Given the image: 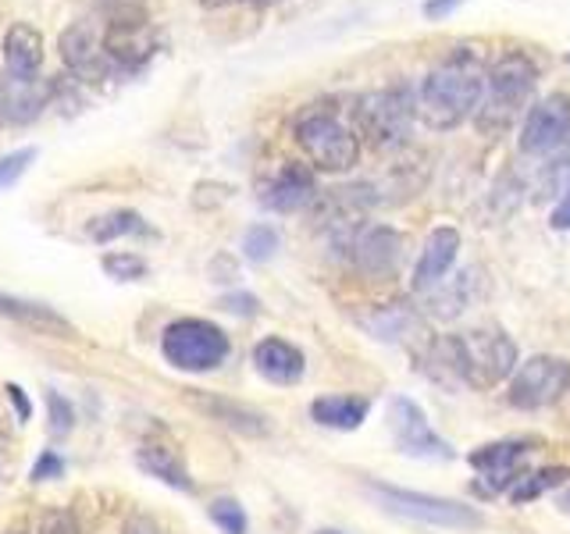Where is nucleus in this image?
I'll return each instance as SVG.
<instances>
[{"label": "nucleus", "instance_id": "1", "mask_svg": "<svg viewBox=\"0 0 570 534\" xmlns=\"http://www.w3.org/2000/svg\"><path fill=\"white\" fill-rule=\"evenodd\" d=\"M481 89H485V61L471 47H460L421 79L417 118L428 129L450 132L468 118H474Z\"/></svg>", "mask_w": 570, "mask_h": 534}, {"label": "nucleus", "instance_id": "2", "mask_svg": "<svg viewBox=\"0 0 570 534\" xmlns=\"http://www.w3.org/2000/svg\"><path fill=\"white\" fill-rule=\"evenodd\" d=\"M435 364L460 378L471 388H492L513 374L517 364V346L513 338L495 332V328H478V332H460L445 335L432 346Z\"/></svg>", "mask_w": 570, "mask_h": 534}, {"label": "nucleus", "instance_id": "3", "mask_svg": "<svg viewBox=\"0 0 570 534\" xmlns=\"http://www.w3.org/2000/svg\"><path fill=\"white\" fill-rule=\"evenodd\" d=\"M539 86V65L528 53L507 50L485 68V89H481L474 125L481 136H503L513 118L524 111Z\"/></svg>", "mask_w": 570, "mask_h": 534}, {"label": "nucleus", "instance_id": "4", "mask_svg": "<svg viewBox=\"0 0 570 534\" xmlns=\"http://www.w3.org/2000/svg\"><path fill=\"white\" fill-rule=\"evenodd\" d=\"M296 142L307 154V160L317 171H350L361 160V136L350 125H343L328 107H311L296 118Z\"/></svg>", "mask_w": 570, "mask_h": 534}, {"label": "nucleus", "instance_id": "5", "mask_svg": "<svg viewBox=\"0 0 570 534\" xmlns=\"http://www.w3.org/2000/svg\"><path fill=\"white\" fill-rule=\"evenodd\" d=\"M228 335L204 317H178L160 335V353L175 370L207 374L228 360Z\"/></svg>", "mask_w": 570, "mask_h": 534}, {"label": "nucleus", "instance_id": "6", "mask_svg": "<svg viewBox=\"0 0 570 534\" xmlns=\"http://www.w3.org/2000/svg\"><path fill=\"white\" fill-rule=\"evenodd\" d=\"M356 129H361L374 147H400L410 136V125L417 118V97L410 86H385L356 100Z\"/></svg>", "mask_w": 570, "mask_h": 534}, {"label": "nucleus", "instance_id": "7", "mask_svg": "<svg viewBox=\"0 0 570 534\" xmlns=\"http://www.w3.org/2000/svg\"><path fill=\"white\" fill-rule=\"evenodd\" d=\"M371 495L379 498L382 510L406 516V521L417 524H432V527H450V531H471L481 527V513L453 503V498H439V495H424V492H406V488H392V485H371Z\"/></svg>", "mask_w": 570, "mask_h": 534}, {"label": "nucleus", "instance_id": "8", "mask_svg": "<svg viewBox=\"0 0 570 534\" xmlns=\"http://www.w3.org/2000/svg\"><path fill=\"white\" fill-rule=\"evenodd\" d=\"M570 392V364L560 356H531L513 370L507 403L517 409H542L560 403Z\"/></svg>", "mask_w": 570, "mask_h": 534}, {"label": "nucleus", "instance_id": "9", "mask_svg": "<svg viewBox=\"0 0 570 534\" xmlns=\"http://www.w3.org/2000/svg\"><path fill=\"white\" fill-rule=\"evenodd\" d=\"M570 139V97L546 93L531 107L521 125V154L528 157H552L567 147Z\"/></svg>", "mask_w": 570, "mask_h": 534}, {"label": "nucleus", "instance_id": "10", "mask_svg": "<svg viewBox=\"0 0 570 534\" xmlns=\"http://www.w3.org/2000/svg\"><path fill=\"white\" fill-rule=\"evenodd\" d=\"M389 427H392V435H396L400 453L417 456V459H453L450 442L435 435V427L428 424L424 409L414 399L396 396L389 403Z\"/></svg>", "mask_w": 570, "mask_h": 534}, {"label": "nucleus", "instance_id": "11", "mask_svg": "<svg viewBox=\"0 0 570 534\" xmlns=\"http://www.w3.org/2000/svg\"><path fill=\"white\" fill-rule=\"evenodd\" d=\"M58 50H61V61L76 71L79 79H89V82H97L104 79L107 71H111V61H107V53H104V40H100V32L89 26V22H76V26H68L61 32V40H58Z\"/></svg>", "mask_w": 570, "mask_h": 534}, {"label": "nucleus", "instance_id": "12", "mask_svg": "<svg viewBox=\"0 0 570 534\" xmlns=\"http://www.w3.org/2000/svg\"><path fill=\"white\" fill-rule=\"evenodd\" d=\"M50 100V86L40 76H11L0 71V125H29L40 118V111Z\"/></svg>", "mask_w": 570, "mask_h": 534}, {"label": "nucleus", "instance_id": "13", "mask_svg": "<svg viewBox=\"0 0 570 534\" xmlns=\"http://www.w3.org/2000/svg\"><path fill=\"white\" fill-rule=\"evenodd\" d=\"M100 40H104V53H107V61H111V68H121V71L142 68L157 50V32L150 29V22L104 26Z\"/></svg>", "mask_w": 570, "mask_h": 534}, {"label": "nucleus", "instance_id": "14", "mask_svg": "<svg viewBox=\"0 0 570 534\" xmlns=\"http://www.w3.org/2000/svg\"><path fill=\"white\" fill-rule=\"evenodd\" d=\"M314 196H317L314 171L303 165H285L278 168V175H272L261 186V207L275 214H296L307 204H314Z\"/></svg>", "mask_w": 570, "mask_h": 534}, {"label": "nucleus", "instance_id": "15", "mask_svg": "<svg viewBox=\"0 0 570 534\" xmlns=\"http://www.w3.org/2000/svg\"><path fill=\"white\" fill-rule=\"evenodd\" d=\"M456 254H460V231L453 225L432 228V236H428L421 257H417V267H414V289L417 293L439 289L445 275H450V267L456 264Z\"/></svg>", "mask_w": 570, "mask_h": 534}, {"label": "nucleus", "instance_id": "16", "mask_svg": "<svg viewBox=\"0 0 570 534\" xmlns=\"http://www.w3.org/2000/svg\"><path fill=\"white\" fill-rule=\"evenodd\" d=\"M353 257H356V267H361L364 275L385 278V275L396 271L400 260H403V236L389 225H374V228L356 236Z\"/></svg>", "mask_w": 570, "mask_h": 534}, {"label": "nucleus", "instance_id": "17", "mask_svg": "<svg viewBox=\"0 0 570 534\" xmlns=\"http://www.w3.org/2000/svg\"><path fill=\"white\" fill-rule=\"evenodd\" d=\"M254 367L272 385H296L303 378V370H307V360H303V353L293 343L272 335L254 346Z\"/></svg>", "mask_w": 570, "mask_h": 534}, {"label": "nucleus", "instance_id": "18", "mask_svg": "<svg viewBox=\"0 0 570 534\" xmlns=\"http://www.w3.org/2000/svg\"><path fill=\"white\" fill-rule=\"evenodd\" d=\"M531 453V442L524 438H510V442H492V445H478V449L468 456V463L474 471H481L489 477V488H481V492H499L503 488V481H510V474L517 477V463H521L524 456Z\"/></svg>", "mask_w": 570, "mask_h": 534}, {"label": "nucleus", "instance_id": "19", "mask_svg": "<svg viewBox=\"0 0 570 534\" xmlns=\"http://www.w3.org/2000/svg\"><path fill=\"white\" fill-rule=\"evenodd\" d=\"M43 36L36 26L29 22H14L8 32H4V68L11 71V76H40L43 68Z\"/></svg>", "mask_w": 570, "mask_h": 534}, {"label": "nucleus", "instance_id": "20", "mask_svg": "<svg viewBox=\"0 0 570 534\" xmlns=\"http://www.w3.org/2000/svg\"><path fill=\"white\" fill-rule=\"evenodd\" d=\"M367 414L371 403L364 396H321L311 403V417L321 427H332V432H353V427L364 424Z\"/></svg>", "mask_w": 570, "mask_h": 534}, {"label": "nucleus", "instance_id": "21", "mask_svg": "<svg viewBox=\"0 0 570 534\" xmlns=\"http://www.w3.org/2000/svg\"><path fill=\"white\" fill-rule=\"evenodd\" d=\"M139 467L147 471L150 477L165 481V485H171L175 492H193V477L189 471L183 467V459H178L168 445H142L139 449Z\"/></svg>", "mask_w": 570, "mask_h": 534}, {"label": "nucleus", "instance_id": "22", "mask_svg": "<svg viewBox=\"0 0 570 534\" xmlns=\"http://www.w3.org/2000/svg\"><path fill=\"white\" fill-rule=\"evenodd\" d=\"M364 325L379 338H389V343H400V338H410L414 332H421L417 314L410 310V307H403V303H392V307H385L374 317H367Z\"/></svg>", "mask_w": 570, "mask_h": 534}, {"label": "nucleus", "instance_id": "23", "mask_svg": "<svg viewBox=\"0 0 570 534\" xmlns=\"http://www.w3.org/2000/svg\"><path fill=\"white\" fill-rule=\"evenodd\" d=\"M0 314L14 317V320H29V325H40L47 332H68V320L61 314H53L50 307H40V303H26V299H14L0 293Z\"/></svg>", "mask_w": 570, "mask_h": 534}, {"label": "nucleus", "instance_id": "24", "mask_svg": "<svg viewBox=\"0 0 570 534\" xmlns=\"http://www.w3.org/2000/svg\"><path fill=\"white\" fill-rule=\"evenodd\" d=\"M567 467H542V471H534V474H521L510 485V498L513 503H531V498H539L552 488H560L563 481H567Z\"/></svg>", "mask_w": 570, "mask_h": 534}, {"label": "nucleus", "instance_id": "25", "mask_svg": "<svg viewBox=\"0 0 570 534\" xmlns=\"http://www.w3.org/2000/svg\"><path fill=\"white\" fill-rule=\"evenodd\" d=\"M142 218L136 210H111L104 214V218H94L89 221V239L94 243H115L121 236H132V231H142Z\"/></svg>", "mask_w": 570, "mask_h": 534}, {"label": "nucleus", "instance_id": "26", "mask_svg": "<svg viewBox=\"0 0 570 534\" xmlns=\"http://www.w3.org/2000/svg\"><path fill=\"white\" fill-rule=\"evenodd\" d=\"M200 403L210 409L218 421H228L232 427H239V432H249V435H261L264 432V417L254 414V409H246V406H236V403H228V399H210V396H200Z\"/></svg>", "mask_w": 570, "mask_h": 534}, {"label": "nucleus", "instance_id": "27", "mask_svg": "<svg viewBox=\"0 0 570 534\" xmlns=\"http://www.w3.org/2000/svg\"><path fill=\"white\" fill-rule=\"evenodd\" d=\"M278 243L282 239H278V231L272 225H249L246 236H243V254H246V260L264 264L267 257H275Z\"/></svg>", "mask_w": 570, "mask_h": 534}, {"label": "nucleus", "instance_id": "28", "mask_svg": "<svg viewBox=\"0 0 570 534\" xmlns=\"http://www.w3.org/2000/svg\"><path fill=\"white\" fill-rule=\"evenodd\" d=\"M104 26H129L147 22V0H97Z\"/></svg>", "mask_w": 570, "mask_h": 534}, {"label": "nucleus", "instance_id": "29", "mask_svg": "<svg viewBox=\"0 0 570 534\" xmlns=\"http://www.w3.org/2000/svg\"><path fill=\"white\" fill-rule=\"evenodd\" d=\"M100 267H104V271L111 275V278H118V281L147 278V271H150V264L142 260L139 254H104Z\"/></svg>", "mask_w": 570, "mask_h": 534}, {"label": "nucleus", "instance_id": "30", "mask_svg": "<svg viewBox=\"0 0 570 534\" xmlns=\"http://www.w3.org/2000/svg\"><path fill=\"white\" fill-rule=\"evenodd\" d=\"M47 421L53 435H68L76 427V406H71L58 388H47Z\"/></svg>", "mask_w": 570, "mask_h": 534}, {"label": "nucleus", "instance_id": "31", "mask_svg": "<svg viewBox=\"0 0 570 534\" xmlns=\"http://www.w3.org/2000/svg\"><path fill=\"white\" fill-rule=\"evenodd\" d=\"M210 521L225 534H246V513L236 498H214L210 503Z\"/></svg>", "mask_w": 570, "mask_h": 534}, {"label": "nucleus", "instance_id": "32", "mask_svg": "<svg viewBox=\"0 0 570 534\" xmlns=\"http://www.w3.org/2000/svg\"><path fill=\"white\" fill-rule=\"evenodd\" d=\"M32 160H36V150H32V147L14 150V154H8V157H0V189L14 186L18 178H22V175L29 171Z\"/></svg>", "mask_w": 570, "mask_h": 534}, {"label": "nucleus", "instance_id": "33", "mask_svg": "<svg viewBox=\"0 0 570 534\" xmlns=\"http://www.w3.org/2000/svg\"><path fill=\"white\" fill-rule=\"evenodd\" d=\"M29 477L32 481H58V477H65V459H61V453H53V449L40 453V459L32 463V474Z\"/></svg>", "mask_w": 570, "mask_h": 534}, {"label": "nucleus", "instance_id": "34", "mask_svg": "<svg viewBox=\"0 0 570 534\" xmlns=\"http://www.w3.org/2000/svg\"><path fill=\"white\" fill-rule=\"evenodd\" d=\"M222 307L232 310V314H239V317H254L261 310V299L249 296V293H232V296L222 299Z\"/></svg>", "mask_w": 570, "mask_h": 534}, {"label": "nucleus", "instance_id": "35", "mask_svg": "<svg viewBox=\"0 0 570 534\" xmlns=\"http://www.w3.org/2000/svg\"><path fill=\"white\" fill-rule=\"evenodd\" d=\"M8 399H11L14 414H18V424H26V421L32 417V403H29V396H26V388H22V385H8Z\"/></svg>", "mask_w": 570, "mask_h": 534}, {"label": "nucleus", "instance_id": "36", "mask_svg": "<svg viewBox=\"0 0 570 534\" xmlns=\"http://www.w3.org/2000/svg\"><path fill=\"white\" fill-rule=\"evenodd\" d=\"M549 221H552V228H560V231H570V186L563 189V196H560V204L552 207V214H549Z\"/></svg>", "mask_w": 570, "mask_h": 534}, {"label": "nucleus", "instance_id": "37", "mask_svg": "<svg viewBox=\"0 0 570 534\" xmlns=\"http://www.w3.org/2000/svg\"><path fill=\"white\" fill-rule=\"evenodd\" d=\"M463 4V0H424V18H432V22H439V18H445L450 11H456Z\"/></svg>", "mask_w": 570, "mask_h": 534}, {"label": "nucleus", "instance_id": "38", "mask_svg": "<svg viewBox=\"0 0 570 534\" xmlns=\"http://www.w3.org/2000/svg\"><path fill=\"white\" fill-rule=\"evenodd\" d=\"M43 534H76V524H71L68 513H53L43 521Z\"/></svg>", "mask_w": 570, "mask_h": 534}, {"label": "nucleus", "instance_id": "39", "mask_svg": "<svg viewBox=\"0 0 570 534\" xmlns=\"http://www.w3.org/2000/svg\"><path fill=\"white\" fill-rule=\"evenodd\" d=\"M125 534H160L157 524L150 521V516H132L129 524H125Z\"/></svg>", "mask_w": 570, "mask_h": 534}, {"label": "nucleus", "instance_id": "40", "mask_svg": "<svg viewBox=\"0 0 570 534\" xmlns=\"http://www.w3.org/2000/svg\"><path fill=\"white\" fill-rule=\"evenodd\" d=\"M200 4L207 11H218V8H232V4H239V0H200Z\"/></svg>", "mask_w": 570, "mask_h": 534}, {"label": "nucleus", "instance_id": "41", "mask_svg": "<svg viewBox=\"0 0 570 534\" xmlns=\"http://www.w3.org/2000/svg\"><path fill=\"white\" fill-rule=\"evenodd\" d=\"M560 510H563V513H570V488H567V495L560 498Z\"/></svg>", "mask_w": 570, "mask_h": 534}, {"label": "nucleus", "instance_id": "42", "mask_svg": "<svg viewBox=\"0 0 570 534\" xmlns=\"http://www.w3.org/2000/svg\"><path fill=\"white\" fill-rule=\"evenodd\" d=\"M314 534H343V531H332V527H325V531H314Z\"/></svg>", "mask_w": 570, "mask_h": 534}, {"label": "nucleus", "instance_id": "43", "mask_svg": "<svg viewBox=\"0 0 570 534\" xmlns=\"http://www.w3.org/2000/svg\"><path fill=\"white\" fill-rule=\"evenodd\" d=\"M257 4H275V0H257Z\"/></svg>", "mask_w": 570, "mask_h": 534}, {"label": "nucleus", "instance_id": "44", "mask_svg": "<svg viewBox=\"0 0 570 534\" xmlns=\"http://www.w3.org/2000/svg\"><path fill=\"white\" fill-rule=\"evenodd\" d=\"M11 534H18V531H11Z\"/></svg>", "mask_w": 570, "mask_h": 534}]
</instances>
